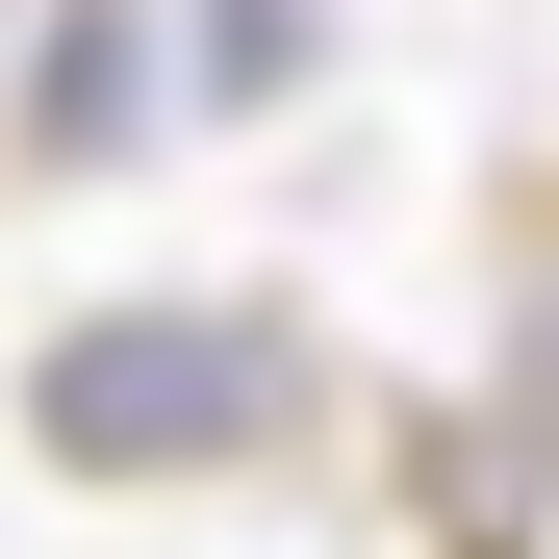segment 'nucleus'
Masks as SVG:
<instances>
[{
	"instance_id": "obj_3",
	"label": "nucleus",
	"mask_w": 559,
	"mask_h": 559,
	"mask_svg": "<svg viewBox=\"0 0 559 559\" xmlns=\"http://www.w3.org/2000/svg\"><path fill=\"white\" fill-rule=\"evenodd\" d=\"M204 51H229V103H280V51H306V0H204Z\"/></svg>"
},
{
	"instance_id": "obj_1",
	"label": "nucleus",
	"mask_w": 559,
	"mask_h": 559,
	"mask_svg": "<svg viewBox=\"0 0 559 559\" xmlns=\"http://www.w3.org/2000/svg\"><path fill=\"white\" fill-rule=\"evenodd\" d=\"M280 407H306V356H280L254 306H76L26 356V457L51 484H229Z\"/></svg>"
},
{
	"instance_id": "obj_2",
	"label": "nucleus",
	"mask_w": 559,
	"mask_h": 559,
	"mask_svg": "<svg viewBox=\"0 0 559 559\" xmlns=\"http://www.w3.org/2000/svg\"><path fill=\"white\" fill-rule=\"evenodd\" d=\"M178 103H153V26L128 0H51V51H26V178H128Z\"/></svg>"
}]
</instances>
